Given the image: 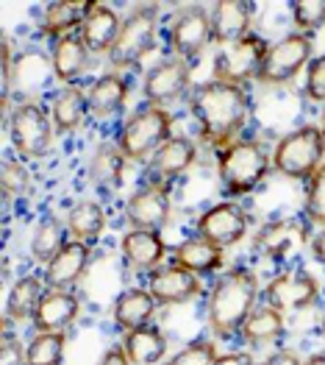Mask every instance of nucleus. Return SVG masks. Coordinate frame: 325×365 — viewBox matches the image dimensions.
<instances>
[{"label":"nucleus","mask_w":325,"mask_h":365,"mask_svg":"<svg viewBox=\"0 0 325 365\" xmlns=\"http://www.w3.org/2000/svg\"><path fill=\"white\" fill-rule=\"evenodd\" d=\"M189 112L198 123V137L208 148L223 151L239 140V131L250 118V95L245 87L225 81H206L189 92Z\"/></svg>","instance_id":"f257e3e1"},{"label":"nucleus","mask_w":325,"mask_h":365,"mask_svg":"<svg viewBox=\"0 0 325 365\" xmlns=\"http://www.w3.org/2000/svg\"><path fill=\"white\" fill-rule=\"evenodd\" d=\"M262 296L259 276L253 268L237 265L220 276L208 293L206 321L214 337L239 335L247 315L256 309V302Z\"/></svg>","instance_id":"f03ea898"},{"label":"nucleus","mask_w":325,"mask_h":365,"mask_svg":"<svg viewBox=\"0 0 325 365\" xmlns=\"http://www.w3.org/2000/svg\"><path fill=\"white\" fill-rule=\"evenodd\" d=\"M272 170V156L259 140H234L223 151H217V176L223 192L231 198L250 195Z\"/></svg>","instance_id":"7ed1b4c3"},{"label":"nucleus","mask_w":325,"mask_h":365,"mask_svg":"<svg viewBox=\"0 0 325 365\" xmlns=\"http://www.w3.org/2000/svg\"><path fill=\"white\" fill-rule=\"evenodd\" d=\"M325 137L320 125H300L284 134L272 151V170L287 179L309 182L325 162Z\"/></svg>","instance_id":"20e7f679"},{"label":"nucleus","mask_w":325,"mask_h":365,"mask_svg":"<svg viewBox=\"0 0 325 365\" xmlns=\"http://www.w3.org/2000/svg\"><path fill=\"white\" fill-rule=\"evenodd\" d=\"M173 137V115L159 106H145L122 123L117 148L128 162H145Z\"/></svg>","instance_id":"39448f33"},{"label":"nucleus","mask_w":325,"mask_h":365,"mask_svg":"<svg viewBox=\"0 0 325 365\" xmlns=\"http://www.w3.org/2000/svg\"><path fill=\"white\" fill-rule=\"evenodd\" d=\"M6 128H9V143L17 153V159H42L53 148L56 128L50 120V112L36 101L17 103Z\"/></svg>","instance_id":"423d86ee"},{"label":"nucleus","mask_w":325,"mask_h":365,"mask_svg":"<svg viewBox=\"0 0 325 365\" xmlns=\"http://www.w3.org/2000/svg\"><path fill=\"white\" fill-rule=\"evenodd\" d=\"M156 34H159V6H150V3L137 6L122 20L117 42L109 53L112 64L114 67H137L156 45Z\"/></svg>","instance_id":"0eeeda50"},{"label":"nucleus","mask_w":325,"mask_h":365,"mask_svg":"<svg viewBox=\"0 0 325 365\" xmlns=\"http://www.w3.org/2000/svg\"><path fill=\"white\" fill-rule=\"evenodd\" d=\"M314 53V39L309 34H300L292 31L287 36H281L278 42L270 45L265 56V64L259 70V81L267 87H275V84H289L303 67L311 64Z\"/></svg>","instance_id":"6e6552de"},{"label":"nucleus","mask_w":325,"mask_h":365,"mask_svg":"<svg viewBox=\"0 0 325 365\" xmlns=\"http://www.w3.org/2000/svg\"><path fill=\"white\" fill-rule=\"evenodd\" d=\"M211 42V17L203 6H183L167 26V45L183 61L201 59Z\"/></svg>","instance_id":"1a4fd4ad"},{"label":"nucleus","mask_w":325,"mask_h":365,"mask_svg":"<svg viewBox=\"0 0 325 365\" xmlns=\"http://www.w3.org/2000/svg\"><path fill=\"white\" fill-rule=\"evenodd\" d=\"M267 51H270V42L259 34H247L245 39H239L234 45H225L214 59L217 81L242 87L247 78H256L265 64Z\"/></svg>","instance_id":"9d476101"},{"label":"nucleus","mask_w":325,"mask_h":365,"mask_svg":"<svg viewBox=\"0 0 325 365\" xmlns=\"http://www.w3.org/2000/svg\"><path fill=\"white\" fill-rule=\"evenodd\" d=\"M262 299L278 312H303L320 302V282L303 268L284 271L267 282Z\"/></svg>","instance_id":"9b49d317"},{"label":"nucleus","mask_w":325,"mask_h":365,"mask_svg":"<svg viewBox=\"0 0 325 365\" xmlns=\"http://www.w3.org/2000/svg\"><path fill=\"white\" fill-rule=\"evenodd\" d=\"M173 215V195L164 182L142 184L125 204V220L131 229L161 232Z\"/></svg>","instance_id":"f8f14e48"},{"label":"nucleus","mask_w":325,"mask_h":365,"mask_svg":"<svg viewBox=\"0 0 325 365\" xmlns=\"http://www.w3.org/2000/svg\"><path fill=\"white\" fill-rule=\"evenodd\" d=\"M247 229H250V217L234 201H220V204L206 207L195 226V232L201 237H206L208 243L220 245V248H231V245L242 243Z\"/></svg>","instance_id":"ddd939ff"},{"label":"nucleus","mask_w":325,"mask_h":365,"mask_svg":"<svg viewBox=\"0 0 325 365\" xmlns=\"http://www.w3.org/2000/svg\"><path fill=\"white\" fill-rule=\"evenodd\" d=\"M148 290L150 296L159 302V307H173V304H189L195 299H201L206 293L201 276L181 268L176 262L156 268L148 274Z\"/></svg>","instance_id":"4468645a"},{"label":"nucleus","mask_w":325,"mask_h":365,"mask_svg":"<svg viewBox=\"0 0 325 365\" xmlns=\"http://www.w3.org/2000/svg\"><path fill=\"white\" fill-rule=\"evenodd\" d=\"M189 81H192L189 78V61L170 56V59H161L159 64H153L148 76H145V84H142L148 106L164 109L167 103L181 101L189 92Z\"/></svg>","instance_id":"2eb2a0df"},{"label":"nucleus","mask_w":325,"mask_h":365,"mask_svg":"<svg viewBox=\"0 0 325 365\" xmlns=\"http://www.w3.org/2000/svg\"><path fill=\"white\" fill-rule=\"evenodd\" d=\"M119 254L128 271L134 274H153L156 268H161L164 257H167V245L161 240L159 232L148 229H128L119 240Z\"/></svg>","instance_id":"dca6fc26"},{"label":"nucleus","mask_w":325,"mask_h":365,"mask_svg":"<svg viewBox=\"0 0 325 365\" xmlns=\"http://www.w3.org/2000/svg\"><path fill=\"white\" fill-rule=\"evenodd\" d=\"M92 265V245L67 240L59 254L45 265V284L48 290H70Z\"/></svg>","instance_id":"f3484780"},{"label":"nucleus","mask_w":325,"mask_h":365,"mask_svg":"<svg viewBox=\"0 0 325 365\" xmlns=\"http://www.w3.org/2000/svg\"><path fill=\"white\" fill-rule=\"evenodd\" d=\"M211 17V34L217 45H234L239 39H245L253 23V3H242V0H220L211 6L208 11Z\"/></svg>","instance_id":"a211bd4d"},{"label":"nucleus","mask_w":325,"mask_h":365,"mask_svg":"<svg viewBox=\"0 0 325 365\" xmlns=\"http://www.w3.org/2000/svg\"><path fill=\"white\" fill-rule=\"evenodd\" d=\"M119 29H122V20L109 3H89L87 17H84L78 34L89 48V53H112Z\"/></svg>","instance_id":"6ab92c4d"},{"label":"nucleus","mask_w":325,"mask_h":365,"mask_svg":"<svg viewBox=\"0 0 325 365\" xmlns=\"http://www.w3.org/2000/svg\"><path fill=\"white\" fill-rule=\"evenodd\" d=\"M81 315V302L73 290H48L33 315V332H67Z\"/></svg>","instance_id":"aec40b11"},{"label":"nucleus","mask_w":325,"mask_h":365,"mask_svg":"<svg viewBox=\"0 0 325 365\" xmlns=\"http://www.w3.org/2000/svg\"><path fill=\"white\" fill-rule=\"evenodd\" d=\"M50 67H53V78L61 87H75V81L87 73L89 67V48L84 45L81 34H67L53 39L50 48Z\"/></svg>","instance_id":"412c9836"},{"label":"nucleus","mask_w":325,"mask_h":365,"mask_svg":"<svg viewBox=\"0 0 325 365\" xmlns=\"http://www.w3.org/2000/svg\"><path fill=\"white\" fill-rule=\"evenodd\" d=\"M128 95H131V81H128L122 73H117V70L103 73L100 78L92 81V87L87 90L89 115H92L95 120H109V118H114V115L122 112Z\"/></svg>","instance_id":"4be33fe9"},{"label":"nucleus","mask_w":325,"mask_h":365,"mask_svg":"<svg viewBox=\"0 0 325 365\" xmlns=\"http://www.w3.org/2000/svg\"><path fill=\"white\" fill-rule=\"evenodd\" d=\"M195 159H198V145L189 137H170L150 156V176L153 182H173L195 165Z\"/></svg>","instance_id":"5701e85b"},{"label":"nucleus","mask_w":325,"mask_h":365,"mask_svg":"<svg viewBox=\"0 0 325 365\" xmlns=\"http://www.w3.org/2000/svg\"><path fill=\"white\" fill-rule=\"evenodd\" d=\"M156 309H159V302L150 296L148 287H131V290H122L114 299L112 318H114V327L119 332H134L139 327H148Z\"/></svg>","instance_id":"b1692460"},{"label":"nucleus","mask_w":325,"mask_h":365,"mask_svg":"<svg viewBox=\"0 0 325 365\" xmlns=\"http://www.w3.org/2000/svg\"><path fill=\"white\" fill-rule=\"evenodd\" d=\"M173 262L198 276L217 274V271H223V265H225V248L208 243L206 237L195 235V237H186L183 243L176 245Z\"/></svg>","instance_id":"393cba45"},{"label":"nucleus","mask_w":325,"mask_h":365,"mask_svg":"<svg viewBox=\"0 0 325 365\" xmlns=\"http://www.w3.org/2000/svg\"><path fill=\"white\" fill-rule=\"evenodd\" d=\"M125 156L117 148V143H103L89 156V182L100 192H117L125 179Z\"/></svg>","instance_id":"a878e982"},{"label":"nucleus","mask_w":325,"mask_h":365,"mask_svg":"<svg viewBox=\"0 0 325 365\" xmlns=\"http://www.w3.org/2000/svg\"><path fill=\"white\" fill-rule=\"evenodd\" d=\"M89 115V98L81 87H61L50 101V120L56 134H75Z\"/></svg>","instance_id":"bb28decb"},{"label":"nucleus","mask_w":325,"mask_h":365,"mask_svg":"<svg viewBox=\"0 0 325 365\" xmlns=\"http://www.w3.org/2000/svg\"><path fill=\"white\" fill-rule=\"evenodd\" d=\"M300 243H303V229L297 223H292V220H272V223H267L262 232H256V240H253L256 251L262 257H267V259H272V262L287 259Z\"/></svg>","instance_id":"cd10ccee"},{"label":"nucleus","mask_w":325,"mask_h":365,"mask_svg":"<svg viewBox=\"0 0 325 365\" xmlns=\"http://www.w3.org/2000/svg\"><path fill=\"white\" fill-rule=\"evenodd\" d=\"M45 279H39L36 274H26L20 276L11 290H9V299H6V321L11 324H23V321H33L36 309H39V302L42 296L48 293L45 290Z\"/></svg>","instance_id":"c85d7f7f"},{"label":"nucleus","mask_w":325,"mask_h":365,"mask_svg":"<svg viewBox=\"0 0 325 365\" xmlns=\"http://www.w3.org/2000/svg\"><path fill=\"white\" fill-rule=\"evenodd\" d=\"M287 335V321L284 312H278L270 304H256V309L247 315V321L239 329V340H245L247 346H265L275 343Z\"/></svg>","instance_id":"c756f323"},{"label":"nucleus","mask_w":325,"mask_h":365,"mask_svg":"<svg viewBox=\"0 0 325 365\" xmlns=\"http://www.w3.org/2000/svg\"><path fill=\"white\" fill-rule=\"evenodd\" d=\"M122 349L134 365H159L167 354V337L156 324H148L134 332H125Z\"/></svg>","instance_id":"7c9ffc66"},{"label":"nucleus","mask_w":325,"mask_h":365,"mask_svg":"<svg viewBox=\"0 0 325 365\" xmlns=\"http://www.w3.org/2000/svg\"><path fill=\"white\" fill-rule=\"evenodd\" d=\"M106 229V210L97 201H75L67 212V232L78 243L95 245Z\"/></svg>","instance_id":"2f4dec72"},{"label":"nucleus","mask_w":325,"mask_h":365,"mask_svg":"<svg viewBox=\"0 0 325 365\" xmlns=\"http://www.w3.org/2000/svg\"><path fill=\"white\" fill-rule=\"evenodd\" d=\"M87 9L89 3H50L39 17V34L53 39L75 34V29H81L87 17Z\"/></svg>","instance_id":"473e14b6"},{"label":"nucleus","mask_w":325,"mask_h":365,"mask_svg":"<svg viewBox=\"0 0 325 365\" xmlns=\"http://www.w3.org/2000/svg\"><path fill=\"white\" fill-rule=\"evenodd\" d=\"M67 235L70 232H64V226H61L56 217L39 220L36 229H33V237H31V259L36 265H48L61 248H64Z\"/></svg>","instance_id":"72a5a7b5"},{"label":"nucleus","mask_w":325,"mask_h":365,"mask_svg":"<svg viewBox=\"0 0 325 365\" xmlns=\"http://www.w3.org/2000/svg\"><path fill=\"white\" fill-rule=\"evenodd\" d=\"M67 335L64 332H33L26 343V360L28 365H64Z\"/></svg>","instance_id":"f704fd0d"},{"label":"nucleus","mask_w":325,"mask_h":365,"mask_svg":"<svg viewBox=\"0 0 325 365\" xmlns=\"http://www.w3.org/2000/svg\"><path fill=\"white\" fill-rule=\"evenodd\" d=\"M0 187H3V198L11 201V198H26L31 192V173L28 168L23 165V159H6L3 162V170H0Z\"/></svg>","instance_id":"c9c22d12"},{"label":"nucleus","mask_w":325,"mask_h":365,"mask_svg":"<svg viewBox=\"0 0 325 365\" xmlns=\"http://www.w3.org/2000/svg\"><path fill=\"white\" fill-rule=\"evenodd\" d=\"M303 212L309 223L325 229V165L306 182V195H303Z\"/></svg>","instance_id":"e433bc0d"},{"label":"nucleus","mask_w":325,"mask_h":365,"mask_svg":"<svg viewBox=\"0 0 325 365\" xmlns=\"http://www.w3.org/2000/svg\"><path fill=\"white\" fill-rule=\"evenodd\" d=\"M292 9V23L300 34H314L325 26V0H295L289 3Z\"/></svg>","instance_id":"4c0bfd02"},{"label":"nucleus","mask_w":325,"mask_h":365,"mask_svg":"<svg viewBox=\"0 0 325 365\" xmlns=\"http://www.w3.org/2000/svg\"><path fill=\"white\" fill-rule=\"evenodd\" d=\"M214 360H217V346L211 340H192L164 365H214Z\"/></svg>","instance_id":"58836bf2"},{"label":"nucleus","mask_w":325,"mask_h":365,"mask_svg":"<svg viewBox=\"0 0 325 365\" xmlns=\"http://www.w3.org/2000/svg\"><path fill=\"white\" fill-rule=\"evenodd\" d=\"M306 98L311 103H325V53L323 56H314L311 64L306 67Z\"/></svg>","instance_id":"ea45409f"},{"label":"nucleus","mask_w":325,"mask_h":365,"mask_svg":"<svg viewBox=\"0 0 325 365\" xmlns=\"http://www.w3.org/2000/svg\"><path fill=\"white\" fill-rule=\"evenodd\" d=\"M0 365H28L26 346L9 332H3V343H0Z\"/></svg>","instance_id":"a19ab883"},{"label":"nucleus","mask_w":325,"mask_h":365,"mask_svg":"<svg viewBox=\"0 0 325 365\" xmlns=\"http://www.w3.org/2000/svg\"><path fill=\"white\" fill-rule=\"evenodd\" d=\"M259 365H303V360L297 357L295 351H289V349H278L270 357H265Z\"/></svg>","instance_id":"79ce46f5"},{"label":"nucleus","mask_w":325,"mask_h":365,"mask_svg":"<svg viewBox=\"0 0 325 365\" xmlns=\"http://www.w3.org/2000/svg\"><path fill=\"white\" fill-rule=\"evenodd\" d=\"M97 365H134V363L128 360V354H125L122 346H112L109 351H103V357L97 360Z\"/></svg>","instance_id":"37998d69"},{"label":"nucleus","mask_w":325,"mask_h":365,"mask_svg":"<svg viewBox=\"0 0 325 365\" xmlns=\"http://www.w3.org/2000/svg\"><path fill=\"white\" fill-rule=\"evenodd\" d=\"M214 365H256L247 351H228V354H217Z\"/></svg>","instance_id":"c03bdc74"},{"label":"nucleus","mask_w":325,"mask_h":365,"mask_svg":"<svg viewBox=\"0 0 325 365\" xmlns=\"http://www.w3.org/2000/svg\"><path fill=\"white\" fill-rule=\"evenodd\" d=\"M311 257H314V262L325 265V229H320L311 240Z\"/></svg>","instance_id":"a18cd8bd"},{"label":"nucleus","mask_w":325,"mask_h":365,"mask_svg":"<svg viewBox=\"0 0 325 365\" xmlns=\"http://www.w3.org/2000/svg\"><path fill=\"white\" fill-rule=\"evenodd\" d=\"M303 365H325V354H311L303 360Z\"/></svg>","instance_id":"49530a36"},{"label":"nucleus","mask_w":325,"mask_h":365,"mask_svg":"<svg viewBox=\"0 0 325 365\" xmlns=\"http://www.w3.org/2000/svg\"><path fill=\"white\" fill-rule=\"evenodd\" d=\"M320 131H323V137H325V103H323V115H320Z\"/></svg>","instance_id":"de8ad7c7"},{"label":"nucleus","mask_w":325,"mask_h":365,"mask_svg":"<svg viewBox=\"0 0 325 365\" xmlns=\"http://www.w3.org/2000/svg\"><path fill=\"white\" fill-rule=\"evenodd\" d=\"M320 329H323V337H325V312H323V321H320Z\"/></svg>","instance_id":"09e8293b"}]
</instances>
